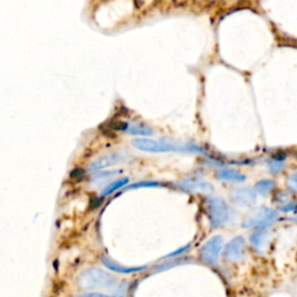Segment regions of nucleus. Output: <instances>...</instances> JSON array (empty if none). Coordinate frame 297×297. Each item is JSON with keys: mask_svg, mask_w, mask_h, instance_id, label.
Masks as SVG:
<instances>
[{"mask_svg": "<svg viewBox=\"0 0 297 297\" xmlns=\"http://www.w3.org/2000/svg\"><path fill=\"white\" fill-rule=\"evenodd\" d=\"M134 148L143 152L150 153H165V152H201L203 150L199 145L193 143H183L177 139L162 138H136L133 140Z\"/></svg>", "mask_w": 297, "mask_h": 297, "instance_id": "f257e3e1", "label": "nucleus"}, {"mask_svg": "<svg viewBox=\"0 0 297 297\" xmlns=\"http://www.w3.org/2000/svg\"><path fill=\"white\" fill-rule=\"evenodd\" d=\"M78 286L84 290L115 288L117 280L114 275L96 267H91L78 275Z\"/></svg>", "mask_w": 297, "mask_h": 297, "instance_id": "f03ea898", "label": "nucleus"}, {"mask_svg": "<svg viewBox=\"0 0 297 297\" xmlns=\"http://www.w3.org/2000/svg\"><path fill=\"white\" fill-rule=\"evenodd\" d=\"M207 216L211 228L216 229L229 221V207L220 196H209L206 200Z\"/></svg>", "mask_w": 297, "mask_h": 297, "instance_id": "7ed1b4c3", "label": "nucleus"}, {"mask_svg": "<svg viewBox=\"0 0 297 297\" xmlns=\"http://www.w3.org/2000/svg\"><path fill=\"white\" fill-rule=\"evenodd\" d=\"M222 245H223V238L221 236L211 237L207 243L203 244L201 250H200L201 260L210 266H217L222 251Z\"/></svg>", "mask_w": 297, "mask_h": 297, "instance_id": "20e7f679", "label": "nucleus"}, {"mask_svg": "<svg viewBox=\"0 0 297 297\" xmlns=\"http://www.w3.org/2000/svg\"><path fill=\"white\" fill-rule=\"evenodd\" d=\"M179 188H183V190L192 193H203V194H210L212 193V186L207 181L200 179L196 177H187L181 179L179 183H177Z\"/></svg>", "mask_w": 297, "mask_h": 297, "instance_id": "39448f33", "label": "nucleus"}, {"mask_svg": "<svg viewBox=\"0 0 297 297\" xmlns=\"http://www.w3.org/2000/svg\"><path fill=\"white\" fill-rule=\"evenodd\" d=\"M277 217V214L274 210H272L270 208L262 207L253 215L252 217H250L248 221H245L244 227L245 228H265L267 225L272 224V222L275 221V218Z\"/></svg>", "mask_w": 297, "mask_h": 297, "instance_id": "423d86ee", "label": "nucleus"}, {"mask_svg": "<svg viewBox=\"0 0 297 297\" xmlns=\"http://www.w3.org/2000/svg\"><path fill=\"white\" fill-rule=\"evenodd\" d=\"M244 252H245V240L240 236L234 237L225 246L223 258L227 261H237L243 257Z\"/></svg>", "mask_w": 297, "mask_h": 297, "instance_id": "0eeeda50", "label": "nucleus"}, {"mask_svg": "<svg viewBox=\"0 0 297 297\" xmlns=\"http://www.w3.org/2000/svg\"><path fill=\"white\" fill-rule=\"evenodd\" d=\"M123 159V156L120 152H111L107 155L101 156L98 159H95L94 161H92L89 165V170L93 172H98L105 168L115 166L117 162H120Z\"/></svg>", "mask_w": 297, "mask_h": 297, "instance_id": "6e6552de", "label": "nucleus"}, {"mask_svg": "<svg viewBox=\"0 0 297 297\" xmlns=\"http://www.w3.org/2000/svg\"><path fill=\"white\" fill-rule=\"evenodd\" d=\"M231 199L240 207H250L257 202V192L251 187H243L234 190Z\"/></svg>", "mask_w": 297, "mask_h": 297, "instance_id": "1a4fd4ad", "label": "nucleus"}, {"mask_svg": "<svg viewBox=\"0 0 297 297\" xmlns=\"http://www.w3.org/2000/svg\"><path fill=\"white\" fill-rule=\"evenodd\" d=\"M101 262L102 265L105 266L106 268H108L109 271L114 272V273H118V274H134V273H139V272L144 271L146 268V266H138V267H129V266H123L117 264L116 261H114L113 259L108 258V257H102L101 258Z\"/></svg>", "mask_w": 297, "mask_h": 297, "instance_id": "9d476101", "label": "nucleus"}, {"mask_svg": "<svg viewBox=\"0 0 297 297\" xmlns=\"http://www.w3.org/2000/svg\"><path fill=\"white\" fill-rule=\"evenodd\" d=\"M216 178L220 180L234 183H240L246 179V177L244 176V174H242L237 170H234V168L230 167H222L220 170H217Z\"/></svg>", "mask_w": 297, "mask_h": 297, "instance_id": "9b49d317", "label": "nucleus"}, {"mask_svg": "<svg viewBox=\"0 0 297 297\" xmlns=\"http://www.w3.org/2000/svg\"><path fill=\"white\" fill-rule=\"evenodd\" d=\"M128 183H129V179L128 178H121V179H117L115 181H113V183H109L104 188V190L101 192V198H105V196L111 195V194L115 193L116 190L121 189L122 187L127 186Z\"/></svg>", "mask_w": 297, "mask_h": 297, "instance_id": "f8f14e48", "label": "nucleus"}, {"mask_svg": "<svg viewBox=\"0 0 297 297\" xmlns=\"http://www.w3.org/2000/svg\"><path fill=\"white\" fill-rule=\"evenodd\" d=\"M127 133L130 135H136V136H151L153 134L152 128H150L145 124H129L128 126Z\"/></svg>", "mask_w": 297, "mask_h": 297, "instance_id": "ddd939ff", "label": "nucleus"}, {"mask_svg": "<svg viewBox=\"0 0 297 297\" xmlns=\"http://www.w3.org/2000/svg\"><path fill=\"white\" fill-rule=\"evenodd\" d=\"M286 160V153H280V155L274 156L273 158L268 161V168L272 173H277L283 168V162Z\"/></svg>", "mask_w": 297, "mask_h": 297, "instance_id": "4468645a", "label": "nucleus"}, {"mask_svg": "<svg viewBox=\"0 0 297 297\" xmlns=\"http://www.w3.org/2000/svg\"><path fill=\"white\" fill-rule=\"evenodd\" d=\"M274 181L273 180H270V179H264V180H260L258 181L257 183H255V192H257L258 194H260V195L262 196H267L268 194L271 193V190L273 189L274 187Z\"/></svg>", "mask_w": 297, "mask_h": 297, "instance_id": "2eb2a0df", "label": "nucleus"}, {"mask_svg": "<svg viewBox=\"0 0 297 297\" xmlns=\"http://www.w3.org/2000/svg\"><path fill=\"white\" fill-rule=\"evenodd\" d=\"M268 232L265 230H258L255 232L252 233L251 236V243L255 249H261V246L264 245L266 240H267Z\"/></svg>", "mask_w": 297, "mask_h": 297, "instance_id": "dca6fc26", "label": "nucleus"}, {"mask_svg": "<svg viewBox=\"0 0 297 297\" xmlns=\"http://www.w3.org/2000/svg\"><path fill=\"white\" fill-rule=\"evenodd\" d=\"M160 183L157 181H143V183H137L135 185H131L128 187L129 189H135V188H143V187H158L160 186Z\"/></svg>", "mask_w": 297, "mask_h": 297, "instance_id": "f3484780", "label": "nucleus"}, {"mask_svg": "<svg viewBox=\"0 0 297 297\" xmlns=\"http://www.w3.org/2000/svg\"><path fill=\"white\" fill-rule=\"evenodd\" d=\"M127 293H128V284L124 282L117 286V289L115 290V293L113 294V296L111 297H127Z\"/></svg>", "mask_w": 297, "mask_h": 297, "instance_id": "a211bd4d", "label": "nucleus"}, {"mask_svg": "<svg viewBox=\"0 0 297 297\" xmlns=\"http://www.w3.org/2000/svg\"><path fill=\"white\" fill-rule=\"evenodd\" d=\"M74 297H108V296L106 295V294H101V293H83Z\"/></svg>", "mask_w": 297, "mask_h": 297, "instance_id": "6ab92c4d", "label": "nucleus"}, {"mask_svg": "<svg viewBox=\"0 0 297 297\" xmlns=\"http://www.w3.org/2000/svg\"><path fill=\"white\" fill-rule=\"evenodd\" d=\"M189 244L188 245H186V246H183V248H181V249H178L177 251H174V252H172V253H170V254L167 255L166 258H173V257H177V255H179V254H181V253H183L185 251H187V250L189 249Z\"/></svg>", "mask_w": 297, "mask_h": 297, "instance_id": "aec40b11", "label": "nucleus"}, {"mask_svg": "<svg viewBox=\"0 0 297 297\" xmlns=\"http://www.w3.org/2000/svg\"><path fill=\"white\" fill-rule=\"evenodd\" d=\"M281 211H294V212H297V205L296 203H292V205L289 206H286V207H282L281 208Z\"/></svg>", "mask_w": 297, "mask_h": 297, "instance_id": "412c9836", "label": "nucleus"}, {"mask_svg": "<svg viewBox=\"0 0 297 297\" xmlns=\"http://www.w3.org/2000/svg\"><path fill=\"white\" fill-rule=\"evenodd\" d=\"M292 183H293L294 187L297 188V173H295L294 176H292Z\"/></svg>", "mask_w": 297, "mask_h": 297, "instance_id": "4be33fe9", "label": "nucleus"}]
</instances>
